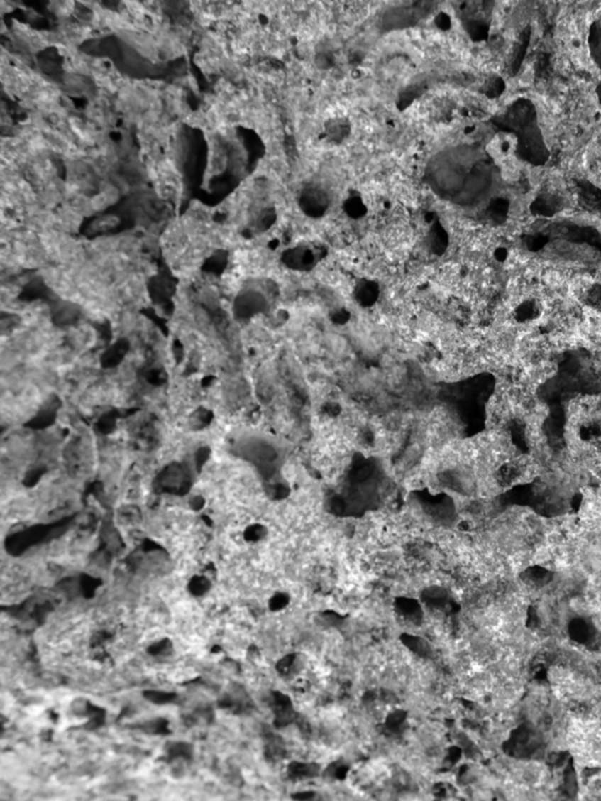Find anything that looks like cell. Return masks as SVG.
<instances>
[{"instance_id":"cell-3","label":"cell","mask_w":601,"mask_h":801,"mask_svg":"<svg viewBox=\"0 0 601 801\" xmlns=\"http://www.w3.org/2000/svg\"><path fill=\"white\" fill-rule=\"evenodd\" d=\"M532 469H534L532 464L525 459H509L497 469L495 479L498 486L502 488H509L525 481L532 472Z\"/></svg>"},{"instance_id":"cell-5","label":"cell","mask_w":601,"mask_h":801,"mask_svg":"<svg viewBox=\"0 0 601 801\" xmlns=\"http://www.w3.org/2000/svg\"><path fill=\"white\" fill-rule=\"evenodd\" d=\"M578 197L581 206L601 217V190L588 181H578Z\"/></svg>"},{"instance_id":"cell-9","label":"cell","mask_w":601,"mask_h":801,"mask_svg":"<svg viewBox=\"0 0 601 801\" xmlns=\"http://www.w3.org/2000/svg\"><path fill=\"white\" fill-rule=\"evenodd\" d=\"M540 315V307L534 300H529L517 307L514 316L518 322H531Z\"/></svg>"},{"instance_id":"cell-17","label":"cell","mask_w":601,"mask_h":801,"mask_svg":"<svg viewBox=\"0 0 601 801\" xmlns=\"http://www.w3.org/2000/svg\"><path fill=\"white\" fill-rule=\"evenodd\" d=\"M597 95H598L599 102L601 105V84H599L598 87H597Z\"/></svg>"},{"instance_id":"cell-8","label":"cell","mask_w":601,"mask_h":801,"mask_svg":"<svg viewBox=\"0 0 601 801\" xmlns=\"http://www.w3.org/2000/svg\"><path fill=\"white\" fill-rule=\"evenodd\" d=\"M588 43L592 60L601 70V16L592 21Z\"/></svg>"},{"instance_id":"cell-1","label":"cell","mask_w":601,"mask_h":801,"mask_svg":"<svg viewBox=\"0 0 601 801\" xmlns=\"http://www.w3.org/2000/svg\"><path fill=\"white\" fill-rule=\"evenodd\" d=\"M498 129L516 138V154L532 166H544L550 159L537 111L529 99H518L502 116L493 119Z\"/></svg>"},{"instance_id":"cell-10","label":"cell","mask_w":601,"mask_h":801,"mask_svg":"<svg viewBox=\"0 0 601 801\" xmlns=\"http://www.w3.org/2000/svg\"><path fill=\"white\" fill-rule=\"evenodd\" d=\"M581 438L595 445H601V421H593L581 427Z\"/></svg>"},{"instance_id":"cell-2","label":"cell","mask_w":601,"mask_h":801,"mask_svg":"<svg viewBox=\"0 0 601 801\" xmlns=\"http://www.w3.org/2000/svg\"><path fill=\"white\" fill-rule=\"evenodd\" d=\"M553 240L570 242L575 245L588 246L601 253V234L590 226H581L573 222H553L543 231L529 235L526 245L532 251H538Z\"/></svg>"},{"instance_id":"cell-15","label":"cell","mask_w":601,"mask_h":801,"mask_svg":"<svg viewBox=\"0 0 601 801\" xmlns=\"http://www.w3.org/2000/svg\"><path fill=\"white\" fill-rule=\"evenodd\" d=\"M170 642L168 639H163L160 641L159 643H155L150 648V653L153 655H166L167 652L170 651Z\"/></svg>"},{"instance_id":"cell-12","label":"cell","mask_w":601,"mask_h":801,"mask_svg":"<svg viewBox=\"0 0 601 801\" xmlns=\"http://www.w3.org/2000/svg\"><path fill=\"white\" fill-rule=\"evenodd\" d=\"M146 697L150 702L155 704H167L170 703L172 700L175 698L174 693L158 692V691H150L146 692Z\"/></svg>"},{"instance_id":"cell-4","label":"cell","mask_w":601,"mask_h":801,"mask_svg":"<svg viewBox=\"0 0 601 801\" xmlns=\"http://www.w3.org/2000/svg\"><path fill=\"white\" fill-rule=\"evenodd\" d=\"M425 6H405L397 7L389 11V13L384 18V25L387 28H403L414 24L423 17V9Z\"/></svg>"},{"instance_id":"cell-11","label":"cell","mask_w":601,"mask_h":801,"mask_svg":"<svg viewBox=\"0 0 601 801\" xmlns=\"http://www.w3.org/2000/svg\"><path fill=\"white\" fill-rule=\"evenodd\" d=\"M586 303L588 306L601 312V285H592L586 294Z\"/></svg>"},{"instance_id":"cell-7","label":"cell","mask_w":601,"mask_h":801,"mask_svg":"<svg viewBox=\"0 0 601 801\" xmlns=\"http://www.w3.org/2000/svg\"><path fill=\"white\" fill-rule=\"evenodd\" d=\"M561 207V200L556 195H551V194H543L534 201V204L531 205V212L534 214L541 215V217H553Z\"/></svg>"},{"instance_id":"cell-13","label":"cell","mask_w":601,"mask_h":801,"mask_svg":"<svg viewBox=\"0 0 601 801\" xmlns=\"http://www.w3.org/2000/svg\"><path fill=\"white\" fill-rule=\"evenodd\" d=\"M208 587H209V582L207 581V578L204 577L194 578L190 583V591L197 596L204 594L208 590Z\"/></svg>"},{"instance_id":"cell-6","label":"cell","mask_w":601,"mask_h":801,"mask_svg":"<svg viewBox=\"0 0 601 801\" xmlns=\"http://www.w3.org/2000/svg\"><path fill=\"white\" fill-rule=\"evenodd\" d=\"M299 205L307 214L311 217H319L326 212L328 207V199L322 190L316 188H309L304 190L299 200Z\"/></svg>"},{"instance_id":"cell-16","label":"cell","mask_w":601,"mask_h":801,"mask_svg":"<svg viewBox=\"0 0 601 801\" xmlns=\"http://www.w3.org/2000/svg\"><path fill=\"white\" fill-rule=\"evenodd\" d=\"M170 754H173L175 758L182 757V756L187 757L188 754H189V747H188V745H184V743H174L173 746L170 747Z\"/></svg>"},{"instance_id":"cell-14","label":"cell","mask_w":601,"mask_h":801,"mask_svg":"<svg viewBox=\"0 0 601 801\" xmlns=\"http://www.w3.org/2000/svg\"><path fill=\"white\" fill-rule=\"evenodd\" d=\"M348 129H349L346 124L337 121V123H333V125L329 126L328 132H329L330 136H333V139H337V138L342 139L347 134Z\"/></svg>"}]
</instances>
